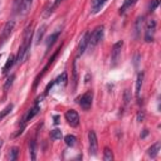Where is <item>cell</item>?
<instances>
[{
  "mask_svg": "<svg viewBox=\"0 0 161 161\" xmlns=\"http://www.w3.org/2000/svg\"><path fill=\"white\" fill-rule=\"evenodd\" d=\"M31 34L33 31L31 29H28L27 33L24 35V40L22 43L20 48H19V52H18V55H16V63L18 64H22L25 59L28 58V54H29V50H30V40H31Z\"/></svg>",
  "mask_w": 161,
  "mask_h": 161,
  "instance_id": "cell-1",
  "label": "cell"
},
{
  "mask_svg": "<svg viewBox=\"0 0 161 161\" xmlns=\"http://www.w3.org/2000/svg\"><path fill=\"white\" fill-rule=\"evenodd\" d=\"M103 31H105V28L102 27H97L94 30H93V33L91 34V37H89V40H88V46L91 47V48H94L97 44L102 40V38H103Z\"/></svg>",
  "mask_w": 161,
  "mask_h": 161,
  "instance_id": "cell-2",
  "label": "cell"
},
{
  "mask_svg": "<svg viewBox=\"0 0 161 161\" xmlns=\"http://www.w3.org/2000/svg\"><path fill=\"white\" fill-rule=\"evenodd\" d=\"M124 46V42L120 40L113 46L112 48V54H111V67H116L118 64V61L121 58V49Z\"/></svg>",
  "mask_w": 161,
  "mask_h": 161,
  "instance_id": "cell-3",
  "label": "cell"
},
{
  "mask_svg": "<svg viewBox=\"0 0 161 161\" xmlns=\"http://www.w3.org/2000/svg\"><path fill=\"white\" fill-rule=\"evenodd\" d=\"M92 100H93V93L91 91H88L83 96H81V97L77 101H78L79 106L83 109H86V111H87V109H89V108H91V106H92Z\"/></svg>",
  "mask_w": 161,
  "mask_h": 161,
  "instance_id": "cell-4",
  "label": "cell"
},
{
  "mask_svg": "<svg viewBox=\"0 0 161 161\" xmlns=\"http://www.w3.org/2000/svg\"><path fill=\"white\" fill-rule=\"evenodd\" d=\"M155 30H156V22L151 19L147 22L146 25V30H145V40L147 43H150L154 40V35H155Z\"/></svg>",
  "mask_w": 161,
  "mask_h": 161,
  "instance_id": "cell-5",
  "label": "cell"
},
{
  "mask_svg": "<svg viewBox=\"0 0 161 161\" xmlns=\"http://www.w3.org/2000/svg\"><path fill=\"white\" fill-rule=\"evenodd\" d=\"M88 141H89V154L92 156H96L97 155V150H98V142H97V136H96L94 131L88 132Z\"/></svg>",
  "mask_w": 161,
  "mask_h": 161,
  "instance_id": "cell-6",
  "label": "cell"
},
{
  "mask_svg": "<svg viewBox=\"0 0 161 161\" xmlns=\"http://www.w3.org/2000/svg\"><path fill=\"white\" fill-rule=\"evenodd\" d=\"M66 120L72 127H77L79 125V115L74 109H68L66 112Z\"/></svg>",
  "mask_w": 161,
  "mask_h": 161,
  "instance_id": "cell-7",
  "label": "cell"
},
{
  "mask_svg": "<svg viewBox=\"0 0 161 161\" xmlns=\"http://www.w3.org/2000/svg\"><path fill=\"white\" fill-rule=\"evenodd\" d=\"M89 37H91V33L87 31V33L83 34V37L81 38V42L78 44V49H77V57H81L83 53H85L86 48L88 47V40H89Z\"/></svg>",
  "mask_w": 161,
  "mask_h": 161,
  "instance_id": "cell-8",
  "label": "cell"
},
{
  "mask_svg": "<svg viewBox=\"0 0 161 161\" xmlns=\"http://www.w3.org/2000/svg\"><path fill=\"white\" fill-rule=\"evenodd\" d=\"M14 27H15L14 20H9L8 23L5 24V27L3 29V39H6V38L10 35V33L13 31V29H14Z\"/></svg>",
  "mask_w": 161,
  "mask_h": 161,
  "instance_id": "cell-9",
  "label": "cell"
},
{
  "mask_svg": "<svg viewBox=\"0 0 161 161\" xmlns=\"http://www.w3.org/2000/svg\"><path fill=\"white\" fill-rule=\"evenodd\" d=\"M160 146H161V144H160V142H156V144H154L149 150H147V154H149V156H150L151 159H155V157L159 155Z\"/></svg>",
  "mask_w": 161,
  "mask_h": 161,
  "instance_id": "cell-10",
  "label": "cell"
},
{
  "mask_svg": "<svg viewBox=\"0 0 161 161\" xmlns=\"http://www.w3.org/2000/svg\"><path fill=\"white\" fill-rule=\"evenodd\" d=\"M107 0H92V13H98Z\"/></svg>",
  "mask_w": 161,
  "mask_h": 161,
  "instance_id": "cell-11",
  "label": "cell"
},
{
  "mask_svg": "<svg viewBox=\"0 0 161 161\" xmlns=\"http://www.w3.org/2000/svg\"><path fill=\"white\" fill-rule=\"evenodd\" d=\"M14 63H15V57L10 54L9 58H8V61H6V63H5V66L3 67V73H8L9 70L11 69V67L14 66Z\"/></svg>",
  "mask_w": 161,
  "mask_h": 161,
  "instance_id": "cell-12",
  "label": "cell"
},
{
  "mask_svg": "<svg viewBox=\"0 0 161 161\" xmlns=\"http://www.w3.org/2000/svg\"><path fill=\"white\" fill-rule=\"evenodd\" d=\"M142 81H144V73L141 72V73L137 74V79H136V91H135V93H136V97H139V96H140L141 87H142Z\"/></svg>",
  "mask_w": 161,
  "mask_h": 161,
  "instance_id": "cell-13",
  "label": "cell"
},
{
  "mask_svg": "<svg viewBox=\"0 0 161 161\" xmlns=\"http://www.w3.org/2000/svg\"><path fill=\"white\" fill-rule=\"evenodd\" d=\"M38 112H39V106H34L33 108H31V109H29V111H28V113H27V116H25V117H24V122H27V121H29V120H31V118H33L34 117V116L38 113Z\"/></svg>",
  "mask_w": 161,
  "mask_h": 161,
  "instance_id": "cell-14",
  "label": "cell"
},
{
  "mask_svg": "<svg viewBox=\"0 0 161 161\" xmlns=\"http://www.w3.org/2000/svg\"><path fill=\"white\" fill-rule=\"evenodd\" d=\"M55 83H58V85H61V86H63V87H66L67 83H68V76H67V73L63 72V73L55 79Z\"/></svg>",
  "mask_w": 161,
  "mask_h": 161,
  "instance_id": "cell-15",
  "label": "cell"
},
{
  "mask_svg": "<svg viewBox=\"0 0 161 161\" xmlns=\"http://www.w3.org/2000/svg\"><path fill=\"white\" fill-rule=\"evenodd\" d=\"M58 37H59V31H57V33H53L52 35L48 38V42H47V49H48V50L52 48V46L55 43V40L58 39ZM48 50H47V52H48Z\"/></svg>",
  "mask_w": 161,
  "mask_h": 161,
  "instance_id": "cell-16",
  "label": "cell"
},
{
  "mask_svg": "<svg viewBox=\"0 0 161 161\" xmlns=\"http://www.w3.org/2000/svg\"><path fill=\"white\" fill-rule=\"evenodd\" d=\"M31 1H33V0H23V5H22V9H20V13L23 15H25L29 11L30 6H31Z\"/></svg>",
  "mask_w": 161,
  "mask_h": 161,
  "instance_id": "cell-17",
  "label": "cell"
},
{
  "mask_svg": "<svg viewBox=\"0 0 161 161\" xmlns=\"http://www.w3.org/2000/svg\"><path fill=\"white\" fill-rule=\"evenodd\" d=\"M64 141H66V144H67L68 146L73 147V146L76 145V142H77V137L73 136V135H67V136L64 137Z\"/></svg>",
  "mask_w": 161,
  "mask_h": 161,
  "instance_id": "cell-18",
  "label": "cell"
},
{
  "mask_svg": "<svg viewBox=\"0 0 161 161\" xmlns=\"http://www.w3.org/2000/svg\"><path fill=\"white\" fill-rule=\"evenodd\" d=\"M103 160H105V161H112V160H113L112 150H111V149H108V147H105V151H103Z\"/></svg>",
  "mask_w": 161,
  "mask_h": 161,
  "instance_id": "cell-19",
  "label": "cell"
},
{
  "mask_svg": "<svg viewBox=\"0 0 161 161\" xmlns=\"http://www.w3.org/2000/svg\"><path fill=\"white\" fill-rule=\"evenodd\" d=\"M136 1H137V0H126L125 4L122 5V8L120 9V14H124V13L126 11V9H127V8H130V6H132Z\"/></svg>",
  "mask_w": 161,
  "mask_h": 161,
  "instance_id": "cell-20",
  "label": "cell"
},
{
  "mask_svg": "<svg viewBox=\"0 0 161 161\" xmlns=\"http://www.w3.org/2000/svg\"><path fill=\"white\" fill-rule=\"evenodd\" d=\"M14 79H15V74H11L9 78L6 79L5 85H4V92H8V91H9V88L11 87V85H13V82H14Z\"/></svg>",
  "mask_w": 161,
  "mask_h": 161,
  "instance_id": "cell-21",
  "label": "cell"
},
{
  "mask_svg": "<svg viewBox=\"0 0 161 161\" xmlns=\"http://www.w3.org/2000/svg\"><path fill=\"white\" fill-rule=\"evenodd\" d=\"M13 107H14V106H13L11 103L10 105H8V106H6L4 109H3V111L1 112H0V120H3L4 117H5V116H8L10 112H11V109H13Z\"/></svg>",
  "mask_w": 161,
  "mask_h": 161,
  "instance_id": "cell-22",
  "label": "cell"
},
{
  "mask_svg": "<svg viewBox=\"0 0 161 161\" xmlns=\"http://www.w3.org/2000/svg\"><path fill=\"white\" fill-rule=\"evenodd\" d=\"M77 81H78V73H77V62L73 63V89L77 87Z\"/></svg>",
  "mask_w": 161,
  "mask_h": 161,
  "instance_id": "cell-23",
  "label": "cell"
},
{
  "mask_svg": "<svg viewBox=\"0 0 161 161\" xmlns=\"http://www.w3.org/2000/svg\"><path fill=\"white\" fill-rule=\"evenodd\" d=\"M63 1V0H55V1L53 3V5L52 6H50V8H49V10L46 13V16H48V15H50V14H52V13L58 8V6H59V4Z\"/></svg>",
  "mask_w": 161,
  "mask_h": 161,
  "instance_id": "cell-24",
  "label": "cell"
},
{
  "mask_svg": "<svg viewBox=\"0 0 161 161\" xmlns=\"http://www.w3.org/2000/svg\"><path fill=\"white\" fill-rule=\"evenodd\" d=\"M50 137L53 140H61L62 139V131L58 130V128H54V130H52V132H50Z\"/></svg>",
  "mask_w": 161,
  "mask_h": 161,
  "instance_id": "cell-25",
  "label": "cell"
},
{
  "mask_svg": "<svg viewBox=\"0 0 161 161\" xmlns=\"http://www.w3.org/2000/svg\"><path fill=\"white\" fill-rule=\"evenodd\" d=\"M142 20H144L142 16H139L137 20H136V27H135V28H136V30H135V31H136V38L140 37V29H141V27H142Z\"/></svg>",
  "mask_w": 161,
  "mask_h": 161,
  "instance_id": "cell-26",
  "label": "cell"
},
{
  "mask_svg": "<svg viewBox=\"0 0 161 161\" xmlns=\"http://www.w3.org/2000/svg\"><path fill=\"white\" fill-rule=\"evenodd\" d=\"M29 152H30L31 160H35L37 159V156H35V141H30V144H29Z\"/></svg>",
  "mask_w": 161,
  "mask_h": 161,
  "instance_id": "cell-27",
  "label": "cell"
},
{
  "mask_svg": "<svg viewBox=\"0 0 161 161\" xmlns=\"http://www.w3.org/2000/svg\"><path fill=\"white\" fill-rule=\"evenodd\" d=\"M18 155H19V149L18 147H13V149L10 150V160L15 161L18 159Z\"/></svg>",
  "mask_w": 161,
  "mask_h": 161,
  "instance_id": "cell-28",
  "label": "cell"
},
{
  "mask_svg": "<svg viewBox=\"0 0 161 161\" xmlns=\"http://www.w3.org/2000/svg\"><path fill=\"white\" fill-rule=\"evenodd\" d=\"M160 5V0H151V3H150V6H149V9L150 11H154L157 6Z\"/></svg>",
  "mask_w": 161,
  "mask_h": 161,
  "instance_id": "cell-29",
  "label": "cell"
},
{
  "mask_svg": "<svg viewBox=\"0 0 161 161\" xmlns=\"http://www.w3.org/2000/svg\"><path fill=\"white\" fill-rule=\"evenodd\" d=\"M44 33H46V25H42V28L39 29V31H38V37H37V43H39V40L43 38V35H44Z\"/></svg>",
  "mask_w": 161,
  "mask_h": 161,
  "instance_id": "cell-30",
  "label": "cell"
},
{
  "mask_svg": "<svg viewBox=\"0 0 161 161\" xmlns=\"http://www.w3.org/2000/svg\"><path fill=\"white\" fill-rule=\"evenodd\" d=\"M22 5H23V0H15V5H14V8H15V10H18L19 13H20Z\"/></svg>",
  "mask_w": 161,
  "mask_h": 161,
  "instance_id": "cell-31",
  "label": "cell"
},
{
  "mask_svg": "<svg viewBox=\"0 0 161 161\" xmlns=\"http://www.w3.org/2000/svg\"><path fill=\"white\" fill-rule=\"evenodd\" d=\"M124 100H125V103H128V102H130V91H128V89H126V91H125Z\"/></svg>",
  "mask_w": 161,
  "mask_h": 161,
  "instance_id": "cell-32",
  "label": "cell"
},
{
  "mask_svg": "<svg viewBox=\"0 0 161 161\" xmlns=\"http://www.w3.org/2000/svg\"><path fill=\"white\" fill-rule=\"evenodd\" d=\"M54 83H55V82H50V83H49V85L47 86V88H46V94H47V93L49 92V89H50V88H52V86L54 85Z\"/></svg>",
  "mask_w": 161,
  "mask_h": 161,
  "instance_id": "cell-33",
  "label": "cell"
},
{
  "mask_svg": "<svg viewBox=\"0 0 161 161\" xmlns=\"http://www.w3.org/2000/svg\"><path fill=\"white\" fill-rule=\"evenodd\" d=\"M144 120V113H139V116H137V121H142Z\"/></svg>",
  "mask_w": 161,
  "mask_h": 161,
  "instance_id": "cell-34",
  "label": "cell"
},
{
  "mask_svg": "<svg viewBox=\"0 0 161 161\" xmlns=\"http://www.w3.org/2000/svg\"><path fill=\"white\" fill-rule=\"evenodd\" d=\"M54 124L55 125L59 124V116H54Z\"/></svg>",
  "mask_w": 161,
  "mask_h": 161,
  "instance_id": "cell-35",
  "label": "cell"
},
{
  "mask_svg": "<svg viewBox=\"0 0 161 161\" xmlns=\"http://www.w3.org/2000/svg\"><path fill=\"white\" fill-rule=\"evenodd\" d=\"M147 133H149V131H147V130H144L142 135H141V139H144V137H146V136H147Z\"/></svg>",
  "mask_w": 161,
  "mask_h": 161,
  "instance_id": "cell-36",
  "label": "cell"
},
{
  "mask_svg": "<svg viewBox=\"0 0 161 161\" xmlns=\"http://www.w3.org/2000/svg\"><path fill=\"white\" fill-rule=\"evenodd\" d=\"M1 147H3V141L0 140V150H1Z\"/></svg>",
  "mask_w": 161,
  "mask_h": 161,
  "instance_id": "cell-37",
  "label": "cell"
},
{
  "mask_svg": "<svg viewBox=\"0 0 161 161\" xmlns=\"http://www.w3.org/2000/svg\"><path fill=\"white\" fill-rule=\"evenodd\" d=\"M0 58H1V54H0Z\"/></svg>",
  "mask_w": 161,
  "mask_h": 161,
  "instance_id": "cell-38",
  "label": "cell"
}]
</instances>
